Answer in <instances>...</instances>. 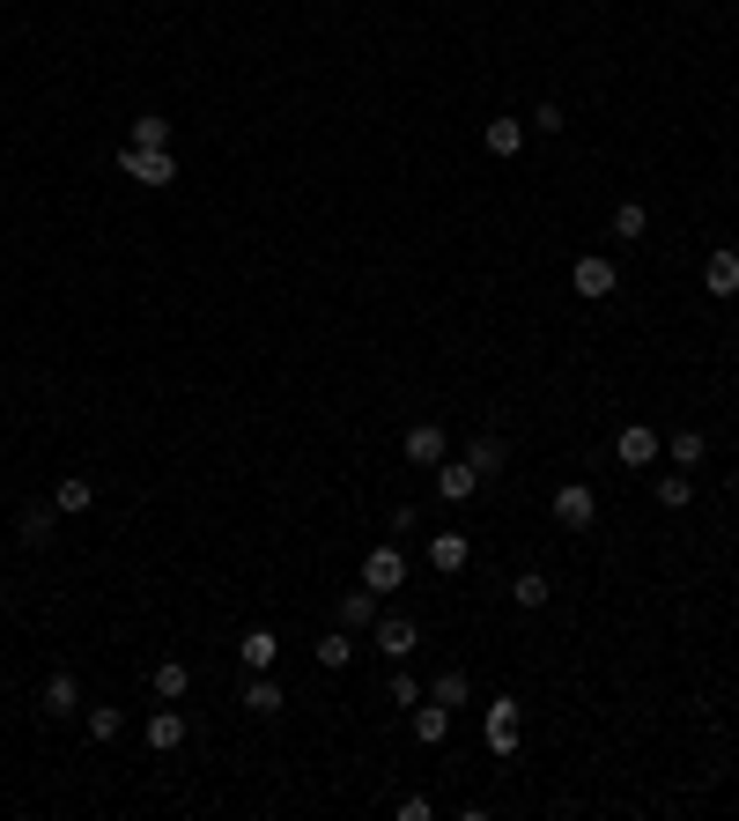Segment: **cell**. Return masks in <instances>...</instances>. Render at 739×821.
<instances>
[{"instance_id":"9c48e42d","label":"cell","mask_w":739,"mask_h":821,"mask_svg":"<svg viewBox=\"0 0 739 821\" xmlns=\"http://www.w3.org/2000/svg\"><path fill=\"white\" fill-rule=\"evenodd\" d=\"M467 555H473L467 533H429V571H437V577H459V571H467Z\"/></svg>"},{"instance_id":"5b68a950","label":"cell","mask_w":739,"mask_h":821,"mask_svg":"<svg viewBox=\"0 0 739 821\" xmlns=\"http://www.w3.org/2000/svg\"><path fill=\"white\" fill-rule=\"evenodd\" d=\"M370 644H377V651H385V659L399 667V659H407V651L421 644V629L407 622V615H377V622H370Z\"/></svg>"},{"instance_id":"cb8c5ba5","label":"cell","mask_w":739,"mask_h":821,"mask_svg":"<svg viewBox=\"0 0 739 821\" xmlns=\"http://www.w3.org/2000/svg\"><path fill=\"white\" fill-rule=\"evenodd\" d=\"M319 667H325V673L355 667V629H325V637H319Z\"/></svg>"},{"instance_id":"7a4b0ae2","label":"cell","mask_w":739,"mask_h":821,"mask_svg":"<svg viewBox=\"0 0 739 821\" xmlns=\"http://www.w3.org/2000/svg\"><path fill=\"white\" fill-rule=\"evenodd\" d=\"M119 171L133 178V185H178V156H171V149H133V141H126V149H119Z\"/></svg>"},{"instance_id":"836d02e7","label":"cell","mask_w":739,"mask_h":821,"mask_svg":"<svg viewBox=\"0 0 739 821\" xmlns=\"http://www.w3.org/2000/svg\"><path fill=\"white\" fill-rule=\"evenodd\" d=\"M0 607H8V585H0Z\"/></svg>"},{"instance_id":"5bb4252c","label":"cell","mask_w":739,"mask_h":821,"mask_svg":"<svg viewBox=\"0 0 739 821\" xmlns=\"http://www.w3.org/2000/svg\"><path fill=\"white\" fill-rule=\"evenodd\" d=\"M407 459H415V467H437V459H451V437H443L437 423H415L407 429Z\"/></svg>"},{"instance_id":"f546056e","label":"cell","mask_w":739,"mask_h":821,"mask_svg":"<svg viewBox=\"0 0 739 821\" xmlns=\"http://www.w3.org/2000/svg\"><path fill=\"white\" fill-rule=\"evenodd\" d=\"M82 718H89V733H97V740H119V733H126V711H119V703H89Z\"/></svg>"},{"instance_id":"4dcf8cb0","label":"cell","mask_w":739,"mask_h":821,"mask_svg":"<svg viewBox=\"0 0 739 821\" xmlns=\"http://www.w3.org/2000/svg\"><path fill=\"white\" fill-rule=\"evenodd\" d=\"M385 696H393L399 711H415V703H421V681H415V673H407V667H399L393 681H385Z\"/></svg>"},{"instance_id":"6da1fadb","label":"cell","mask_w":739,"mask_h":821,"mask_svg":"<svg viewBox=\"0 0 739 821\" xmlns=\"http://www.w3.org/2000/svg\"><path fill=\"white\" fill-rule=\"evenodd\" d=\"M547 511H555V525H563V533H591V525H599V497H591L585 481H563Z\"/></svg>"},{"instance_id":"30bf717a","label":"cell","mask_w":739,"mask_h":821,"mask_svg":"<svg viewBox=\"0 0 739 821\" xmlns=\"http://www.w3.org/2000/svg\"><path fill=\"white\" fill-rule=\"evenodd\" d=\"M38 711H45V718H74V711H82V681H74L67 667H60V673L45 681V696H38Z\"/></svg>"},{"instance_id":"1f68e13d","label":"cell","mask_w":739,"mask_h":821,"mask_svg":"<svg viewBox=\"0 0 739 821\" xmlns=\"http://www.w3.org/2000/svg\"><path fill=\"white\" fill-rule=\"evenodd\" d=\"M533 126H540V134H563V126H569L563 104H540V111H533Z\"/></svg>"},{"instance_id":"83f0119b","label":"cell","mask_w":739,"mask_h":821,"mask_svg":"<svg viewBox=\"0 0 739 821\" xmlns=\"http://www.w3.org/2000/svg\"><path fill=\"white\" fill-rule=\"evenodd\" d=\"M651 497H658V511H688L695 481H688V473H658V489H651Z\"/></svg>"},{"instance_id":"8992f818","label":"cell","mask_w":739,"mask_h":821,"mask_svg":"<svg viewBox=\"0 0 739 821\" xmlns=\"http://www.w3.org/2000/svg\"><path fill=\"white\" fill-rule=\"evenodd\" d=\"M363 585H370V593H399V585H407V555H399V547H370V555H363Z\"/></svg>"},{"instance_id":"f1b7e54d","label":"cell","mask_w":739,"mask_h":821,"mask_svg":"<svg viewBox=\"0 0 739 821\" xmlns=\"http://www.w3.org/2000/svg\"><path fill=\"white\" fill-rule=\"evenodd\" d=\"M133 149H171V119H163V111H141V119H133Z\"/></svg>"},{"instance_id":"ac0fdd59","label":"cell","mask_w":739,"mask_h":821,"mask_svg":"<svg viewBox=\"0 0 739 821\" xmlns=\"http://www.w3.org/2000/svg\"><path fill=\"white\" fill-rule=\"evenodd\" d=\"M459 459H467L481 481H495V473H503V437H489V429H481V437H467V451H459Z\"/></svg>"},{"instance_id":"d6986e66","label":"cell","mask_w":739,"mask_h":821,"mask_svg":"<svg viewBox=\"0 0 739 821\" xmlns=\"http://www.w3.org/2000/svg\"><path fill=\"white\" fill-rule=\"evenodd\" d=\"M237 659H245V673H267L274 659H281V637H274V629H245V644H237Z\"/></svg>"},{"instance_id":"277c9868","label":"cell","mask_w":739,"mask_h":821,"mask_svg":"<svg viewBox=\"0 0 739 821\" xmlns=\"http://www.w3.org/2000/svg\"><path fill=\"white\" fill-rule=\"evenodd\" d=\"M517 718H525V703H517V696H495L489 703V755H503V763L517 755V733H525Z\"/></svg>"},{"instance_id":"8fae6325","label":"cell","mask_w":739,"mask_h":821,"mask_svg":"<svg viewBox=\"0 0 739 821\" xmlns=\"http://www.w3.org/2000/svg\"><path fill=\"white\" fill-rule=\"evenodd\" d=\"M703 289H710V297H739V252L732 245H717L710 259H703Z\"/></svg>"},{"instance_id":"ba28073f","label":"cell","mask_w":739,"mask_h":821,"mask_svg":"<svg viewBox=\"0 0 739 821\" xmlns=\"http://www.w3.org/2000/svg\"><path fill=\"white\" fill-rule=\"evenodd\" d=\"M658 429H651V423H629V429H621V437H614V459H621V467H651V459H658Z\"/></svg>"},{"instance_id":"d4e9b609","label":"cell","mask_w":739,"mask_h":821,"mask_svg":"<svg viewBox=\"0 0 739 821\" xmlns=\"http://www.w3.org/2000/svg\"><path fill=\"white\" fill-rule=\"evenodd\" d=\"M703 451H710L703 429H673V437H665V459H673V467H703Z\"/></svg>"},{"instance_id":"d6a6232c","label":"cell","mask_w":739,"mask_h":821,"mask_svg":"<svg viewBox=\"0 0 739 821\" xmlns=\"http://www.w3.org/2000/svg\"><path fill=\"white\" fill-rule=\"evenodd\" d=\"M399 821H429V792H407V799H399Z\"/></svg>"},{"instance_id":"7c38bea8","label":"cell","mask_w":739,"mask_h":821,"mask_svg":"<svg viewBox=\"0 0 739 821\" xmlns=\"http://www.w3.org/2000/svg\"><path fill=\"white\" fill-rule=\"evenodd\" d=\"M89 503H97V481H89V473H60V489H52V511H60V519H82Z\"/></svg>"},{"instance_id":"9a60e30c","label":"cell","mask_w":739,"mask_h":821,"mask_svg":"<svg viewBox=\"0 0 739 821\" xmlns=\"http://www.w3.org/2000/svg\"><path fill=\"white\" fill-rule=\"evenodd\" d=\"M333 622H341V629H355V637H363V629L377 622V593H370V585H355V593H341V607H333Z\"/></svg>"},{"instance_id":"ffe728a7","label":"cell","mask_w":739,"mask_h":821,"mask_svg":"<svg viewBox=\"0 0 739 821\" xmlns=\"http://www.w3.org/2000/svg\"><path fill=\"white\" fill-rule=\"evenodd\" d=\"M185 733H193V725H185V711H156V718H148V747H156V755L185 747Z\"/></svg>"},{"instance_id":"e0dca14e","label":"cell","mask_w":739,"mask_h":821,"mask_svg":"<svg viewBox=\"0 0 739 821\" xmlns=\"http://www.w3.org/2000/svg\"><path fill=\"white\" fill-rule=\"evenodd\" d=\"M281 681H274V673H245V711L251 718H274V711H281Z\"/></svg>"},{"instance_id":"2e32d148","label":"cell","mask_w":739,"mask_h":821,"mask_svg":"<svg viewBox=\"0 0 739 821\" xmlns=\"http://www.w3.org/2000/svg\"><path fill=\"white\" fill-rule=\"evenodd\" d=\"M467 696H473V673L467 667H443L437 681H429V703H443V711H467Z\"/></svg>"},{"instance_id":"44dd1931","label":"cell","mask_w":739,"mask_h":821,"mask_svg":"<svg viewBox=\"0 0 739 821\" xmlns=\"http://www.w3.org/2000/svg\"><path fill=\"white\" fill-rule=\"evenodd\" d=\"M407 725H415V740H421V747H437L443 733H451V711H443V703H429V696H421V703H415V718H407Z\"/></svg>"},{"instance_id":"4316f807","label":"cell","mask_w":739,"mask_h":821,"mask_svg":"<svg viewBox=\"0 0 739 821\" xmlns=\"http://www.w3.org/2000/svg\"><path fill=\"white\" fill-rule=\"evenodd\" d=\"M517 149H525V119H489V156H503V163H511Z\"/></svg>"},{"instance_id":"4fadbf2b","label":"cell","mask_w":739,"mask_h":821,"mask_svg":"<svg viewBox=\"0 0 739 821\" xmlns=\"http://www.w3.org/2000/svg\"><path fill=\"white\" fill-rule=\"evenodd\" d=\"M52 533H60V511H52V503H23L15 541H23V547H52Z\"/></svg>"},{"instance_id":"3957f363","label":"cell","mask_w":739,"mask_h":821,"mask_svg":"<svg viewBox=\"0 0 739 821\" xmlns=\"http://www.w3.org/2000/svg\"><path fill=\"white\" fill-rule=\"evenodd\" d=\"M569 289H577V297H591V303H607V297H614V289H621L614 259H607V252H585V259L569 267Z\"/></svg>"},{"instance_id":"e575fe53","label":"cell","mask_w":739,"mask_h":821,"mask_svg":"<svg viewBox=\"0 0 739 821\" xmlns=\"http://www.w3.org/2000/svg\"><path fill=\"white\" fill-rule=\"evenodd\" d=\"M0 200H8V185H0Z\"/></svg>"},{"instance_id":"52a82bcc","label":"cell","mask_w":739,"mask_h":821,"mask_svg":"<svg viewBox=\"0 0 739 821\" xmlns=\"http://www.w3.org/2000/svg\"><path fill=\"white\" fill-rule=\"evenodd\" d=\"M437 497L443 503H473L481 497V473H473L467 459H437Z\"/></svg>"},{"instance_id":"484cf974","label":"cell","mask_w":739,"mask_h":821,"mask_svg":"<svg viewBox=\"0 0 739 821\" xmlns=\"http://www.w3.org/2000/svg\"><path fill=\"white\" fill-rule=\"evenodd\" d=\"M511 599L525 607V615H540V607H547V571H517L511 577Z\"/></svg>"},{"instance_id":"603a6c76","label":"cell","mask_w":739,"mask_h":821,"mask_svg":"<svg viewBox=\"0 0 739 821\" xmlns=\"http://www.w3.org/2000/svg\"><path fill=\"white\" fill-rule=\"evenodd\" d=\"M614 237L621 245H643V237H651V207H643V200H621L614 207Z\"/></svg>"},{"instance_id":"7402d4cb","label":"cell","mask_w":739,"mask_h":821,"mask_svg":"<svg viewBox=\"0 0 739 821\" xmlns=\"http://www.w3.org/2000/svg\"><path fill=\"white\" fill-rule=\"evenodd\" d=\"M148 689H156V696H163V703H178V696H185V689H193V667H185V659H163V667L148 673Z\"/></svg>"}]
</instances>
